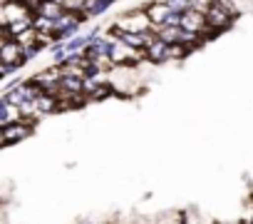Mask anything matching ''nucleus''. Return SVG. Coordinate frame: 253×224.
I'll return each mask as SVG.
<instances>
[{"instance_id":"obj_1","label":"nucleus","mask_w":253,"mask_h":224,"mask_svg":"<svg viewBox=\"0 0 253 224\" xmlns=\"http://www.w3.org/2000/svg\"><path fill=\"white\" fill-rule=\"evenodd\" d=\"M3 20L5 25H18V23H35V13L23 3V0H5L3 5Z\"/></svg>"},{"instance_id":"obj_2","label":"nucleus","mask_w":253,"mask_h":224,"mask_svg":"<svg viewBox=\"0 0 253 224\" xmlns=\"http://www.w3.org/2000/svg\"><path fill=\"white\" fill-rule=\"evenodd\" d=\"M144 53H147V60H152V62H167V60L181 57V55L186 53V48H181V45H169V43H164V40H157V43L149 45Z\"/></svg>"},{"instance_id":"obj_3","label":"nucleus","mask_w":253,"mask_h":224,"mask_svg":"<svg viewBox=\"0 0 253 224\" xmlns=\"http://www.w3.org/2000/svg\"><path fill=\"white\" fill-rule=\"evenodd\" d=\"M122 33H149L154 30V23L149 20L147 13H129V15H124L114 23Z\"/></svg>"},{"instance_id":"obj_4","label":"nucleus","mask_w":253,"mask_h":224,"mask_svg":"<svg viewBox=\"0 0 253 224\" xmlns=\"http://www.w3.org/2000/svg\"><path fill=\"white\" fill-rule=\"evenodd\" d=\"M25 60H28V53H25V48L18 40H3V45H0V62L23 67Z\"/></svg>"},{"instance_id":"obj_5","label":"nucleus","mask_w":253,"mask_h":224,"mask_svg":"<svg viewBox=\"0 0 253 224\" xmlns=\"http://www.w3.org/2000/svg\"><path fill=\"white\" fill-rule=\"evenodd\" d=\"M181 28L194 33V35H201V33H209V23H206V15L199 13V10H186L181 13Z\"/></svg>"},{"instance_id":"obj_6","label":"nucleus","mask_w":253,"mask_h":224,"mask_svg":"<svg viewBox=\"0 0 253 224\" xmlns=\"http://www.w3.org/2000/svg\"><path fill=\"white\" fill-rule=\"evenodd\" d=\"M84 20V15H77V13H65L57 23H55V38H60V40H65V38H70L77 28H80V23Z\"/></svg>"},{"instance_id":"obj_7","label":"nucleus","mask_w":253,"mask_h":224,"mask_svg":"<svg viewBox=\"0 0 253 224\" xmlns=\"http://www.w3.org/2000/svg\"><path fill=\"white\" fill-rule=\"evenodd\" d=\"M33 132V125L30 122H15V125H8V127H3V145L5 147H10V145H15V142H20V140H25L28 135Z\"/></svg>"},{"instance_id":"obj_8","label":"nucleus","mask_w":253,"mask_h":224,"mask_svg":"<svg viewBox=\"0 0 253 224\" xmlns=\"http://www.w3.org/2000/svg\"><path fill=\"white\" fill-rule=\"evenodd\" d=\"M147 15H149V20L154 23V28H164L167 20L174 15V10H171L167 3H152V5L147 8Z\"/></svg>"},{"instance_id":"obj_9","label":"nucleus","mask_w":253,"mask_h":224,"mask_svg":"<svg viewBox=\"0 0 253 224\" xmlns=\"http://www.w3.org/2000/svg\"><path fill=\"white\" fill-rule=\"evenodd\" d=\"M15 122H23L20 107H15L8 100H3V102H0V125L8 127V125H15Z\"/></svg>"},{"instance_id":"obj_10","label":"nucleus","mask_w":253,"mask_h":224,"mask_svg":"<svg viewBox=\"0 0 253 224\" xmlns=\"http://www.w3.org/2000/svg\"><path fill=\"white\" fill-rule=\"evenodd\" d=\"M65 13H67V10H65L62 5L52 3V0H45V3L40 5V10H38L35 15H42V18H50V20H60Z\"/></svg>"},{"instance_id":"obj_11","label":"nucleus","mask_w":253,"mask_h":224,"mask_svg":"<svg viewBox=\"0 0 253 224\" xmlns=\"http://www.w3.org/2000/svg\"><path fill=\"white\" fill-rule=\"evenodd\" d=\"M55 23H57V20H50V18L35 15V23H33V28H35L38 33H45V35H55Z\"/></svg>"},{"instance_id":"obj_12","label":"nucleus","mask_w":253,"mask_h":224,"mask_svg":"<svg viewBox=\"0 0 253 224\" xmlns=\"http://www.w3.org/2000/svg\"><path fill=\"white\" fill-rule=\"evenodd\" d=\"M112 3L109 0H87V5H84V15H102Z\"/></svg>"},{"instance_id":"obj_13","label":"nucleus","mask_w":253,"mask_h":224,"mask_svg":"<svg viewBox=\"0 0 253 224\" xmlns=\"http://www.w3.org/2000/svg\"><path fill=\"white\" fill-rule=\"evenodd\" d=\"M164 3H167L174 13H186V10H189V0H164Z\"/></svg>"},{"instance_id":"obj_14","label":"nucleus","mask_w":253,"mask_h":224,"mask_svg":"<svg viewBox=\"0 0 253 224\" xmlns=\"http://www.w3.org/2000/svg\"><path fill=\"white\" fill-rule=\"evenodd\" d=\"M13 70H18L15 65H0V77H8Z\"/></svg>"},{"instance_id":"obj_15","label":"nucleus","mask_w":253,"mask_h":224,"mask_svg":"<svg viewBox=\"0 0 253 224\" xmlns=\"http://www.w3.org/2000/svg\"><path fill=\"white\" fill-rule=\"evenodd\" d=\"M223 224H243V222H223Z\"/></svg>"},{"instance_id":"obj_16","label":"nucleus","mask_w":253,"mask_h":224,"mask_svg":"<svg viewBox=\"0 0 253 224\" xmlns=\"http://www.w3.org/2000/svg\"><path fill=\"white\" fill-rule=\"evenodd\" d=\"M109 3H114V0H109Z\"/></svg>"},{"instance_id":"obj_17","label":"nucleus","mask_w":253,"mask_h":224,"mask_svg":"<svg viewBox=\"0 0 253 224\" xmlns=\"http://www.w3.org/2000/svg\"><path fill=\"white\" fill-rule=\"evenodd\" d=\"M251 224H253V219H251Z\"/></svg>"}]
</instances>
